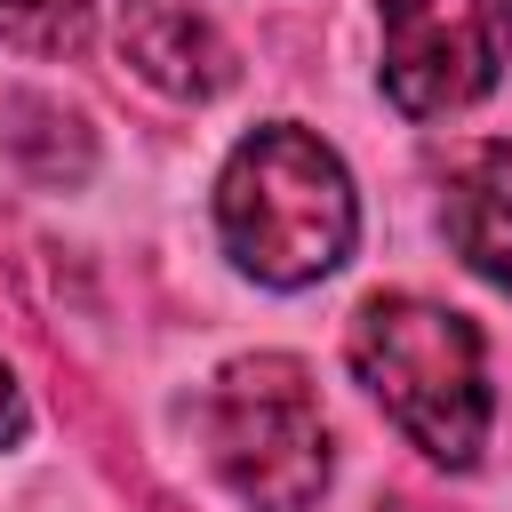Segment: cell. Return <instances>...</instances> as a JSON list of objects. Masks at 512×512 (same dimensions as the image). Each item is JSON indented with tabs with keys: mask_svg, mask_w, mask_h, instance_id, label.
I'll return each mask as SVG.
<instances>
[{
	"mask_svg": "<svg viewBox=\"0 0 512 512\" xmlns=\"http://www.w3.org/2000/svg\"><path fill=\"white\" fill-rule=\"evenodd\" d=\"M384 96L408 120L480 104L512 64V0H384Z\"/></svg>",
	"mask_w": 512,
	"mask_h": 512,
	"instance_id": "obj_4",
	"label": "cell"
},
{
	"mask_svg": "<svg viewBox=\"0 0 512 512\" xmlns=\"http://www.w3.org/2000/svg\"><path fill=\"white\" fill-rule=\"evenodd\" d=\"M0 40L24 56H80L96 40V0H0Z\"/></svg>",
	"mask_w": 512,
	"mask_h": 512,
	"instance_id": "obj_8",
	"label": "cell"
},
{
	"mask_svg": "<svg viewBox=\"0 0 512 512\" xmlns=\"http://www.w3.org/2000/svg\"><path fill=\"white\" fill-rule=\"evenodd\" d=\"M24 424H32V408H24V384H16V368L0 360V448H16V440H24Z\"/></svg>",
	"mask_w": 512,
	"mask_h": 512,
	"instance_id": "obj_9",
	"label": "cell"
},
{
	"mask_svg": "<svg viewBox=\"0 0 512 512\" xmlns=\"http://www.w3.org/2000/svg\"><path fill=\"white\" fill-rule=\"evenodd\" d=\"M200 440L216 480L256 512H304L328 488V416L312 368L288 352H240L200 400Z\"/></svg>",
	"mask_w": 512,
	"mask_h": 512,
	"instance_id": "obj_3",
	"label": "cell"
},
{
	"mask_svg": "<svg viewBox=\"0 0 512 512\" xmlns=\"http://www.w3.org/2000/svg\"><path fill=\"white\" fill-rule=\"evenodd\" d=\"M216 232H224V256L248 280L312 288L352 256L360 200H352L344 160L312 128L264 120L256 136L232 144V160L216 176Z\"/></svg>",
	"mask_w": 512,
	"mask_h": 512,
	"instance_id": "obj_1",
	"label": "cell"
},
{
	"mask_svg": "<svg viewBox=\"0 0 512 512\" xmlns=\"http://www.w3.org/2000/svg\"><path fill=\"white\" fill-rule=\"evenodd\" d=\"M352 376L376 392V408L432 456V464H472L488 448V352L480 328L432 296H368L352 312Z\"/></svg>",
	"mask_w": 512,
	"mask_h": 512,
	"instance_id": "obj_2",
	"label": "cell"
},
{
	"mask_svg": "<svg viewBox=\"0 0 512 512\" xmlns=\"http://www.w3.org/2000/svg\"><path fill=\"white\" fill-rule=\"evenodd\" d=\"M0 144H8V160H16L24 176H40V184H80V176L96 168L88 120H80L64 96H40V88H24V96L0 104Z\"/></svg>",
	"mask_w": 512,
	"mask_h": 512,
	"instance_id": "obj_6",
	"label": "cell"
},
{
	"mask_svg": "<svg viewBox=\"0 0 512 512\" xmlns=\"http://www.w3.org/2000/svg\"><path fill=\"white\" fill-rule=\"evenodd\" d=\"M120 56L136 64V80H152L176 104H208L240 80L232 40L192 0H120Z\"/></svg>",
	"mask_w": 512,
	"mask_h": 512,
	"instance_id": "obj_5",
	"label": "cell"
},
{
	"mask_svg": "<svg viewBox=\"0 0 512 512\" xmlns=\"http://www.w3.org/2000/svg\"><path fill=\"white\" fill-rule=\"evenodd\" d=\"M440 224H448V248H456L480 280H496V288L512 296V176H504V168L456 176Z\"/></svg>",
	"mask_w": 512,
	"mask_h": 512,
	"instance_id": "obj_7",
	"label": "cell"
}]
</instances>
